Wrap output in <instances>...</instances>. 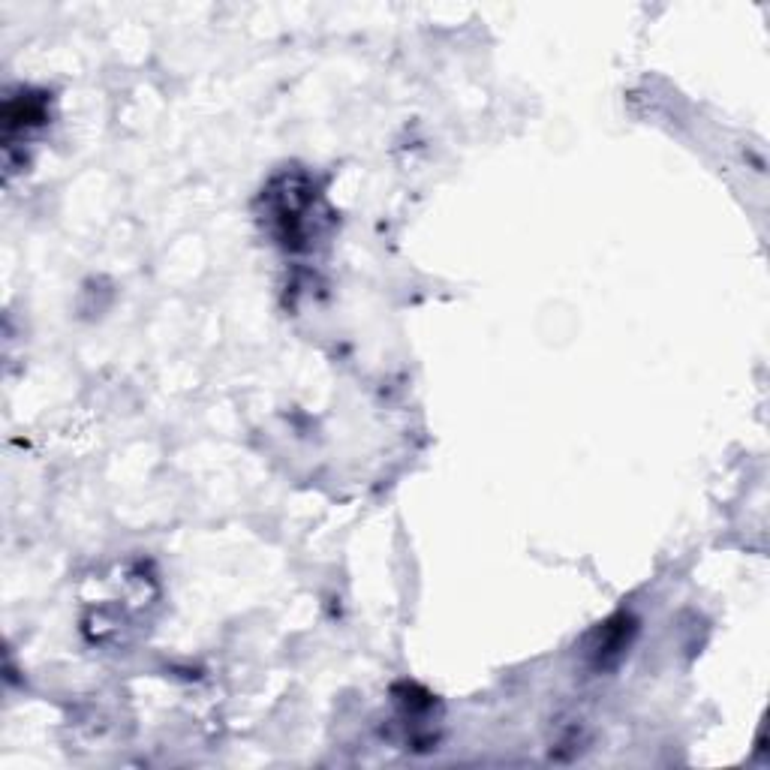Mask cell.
<instances>
[{
    "label": "cell",
    "instance_id": "6da1fadb",
    "mask_svg": "<svg viewBox=\"0 0 770 770\" xmlns=\"http://www.w3.org/2000/svg\"><path fill=\"white\" fill-rule=\"evenodd\" d=\"M635 632V623L626 617V614H620V617H614V620H608L599 632H596V644L590 647V653L596 656V665H611L626 647H629V635Z\"/></svg>",
    "mask_w": 770,
    "mask_h": 770
},
{
    "label": "cell",
    "instance_id": "7a4b0ae2",
    "mask_svg": "<svg viewBox=\"0 0 770 770\" xmlns=\"http://www.w3.org/2000/svg\"><path fill=\"white\" fill-rule=\"evenodd\" d=\"M7 130H22V127H31V124H43L46 121V106L40 97H19V100H10L7 103Z\"/></svg>",
    "mask_w": 770,
    "mask_h": 770
}]
</instances>
